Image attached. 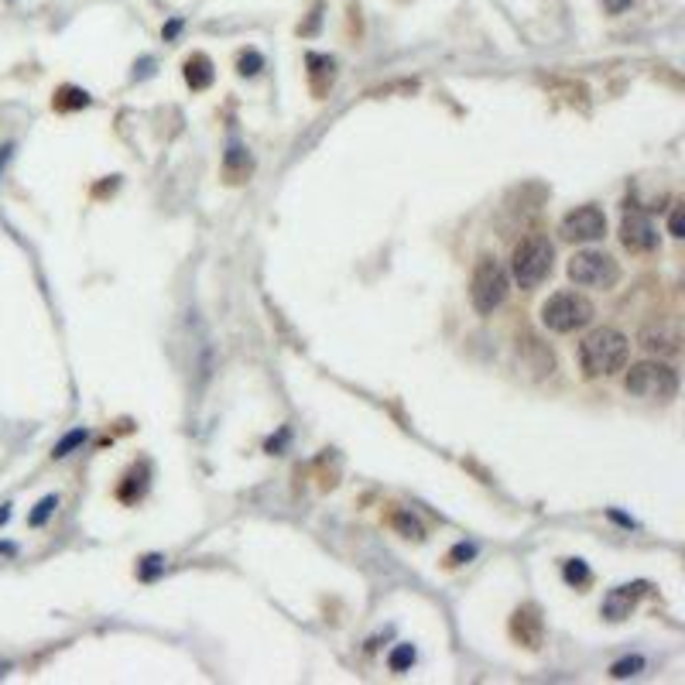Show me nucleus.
I'll return each mask as SVG.
<instances>
[{"instance_id":"nucleus-1","label":"nucleus","mask_w":685,"mask_h":685,"mask_svg":"<svg viewBox=\"0 0 685 685\" xmlns=\"http://www.w3.org/2000/svg\"><path fill=\"white\" fill-rule=\"evenodd\" d=\"M627 353H631V343L627 336L614 326H603V329H593L582 343H579V363L586 377H610L617 374L620 367L627 363Z\"/></svg>"},{"instance_id":"nucleus-2","label":"nucleus","mask_w":685,"mask_h":685,"mask_svg":"<svg viewBox=\"0 0 685 685\" xmlns=\"http://www.w3.org/2000/svg\"><path fill=\"white\" fill-rule=\"evenodd\" d=\"M623 387L644 401H672L679 394V374L662 360H641L627 370Z\"/></svg>"},{"instance_id":"nucleus-3","label":"nucleus","mask_w":685,"mask_h":685,"mask_svg":"<svg viewBox=\"0 0 685 685\" xmlns=\"http://www.w3.org/2000/svg\"><path fill=\"white\" fill-rule=\"evenodd\" d=\"M555 267V250L545 237H525L514 247L510 257V274L521 288H538Z\"/></svg>"},{"instance_id":"nucleus-4","label":"nucleus","mask_w":685,"mask_h":685,"mask_svg":"<svg viewBox=\"0 0 685 685\" xmlns=\"http://www.w3.org/2000/svg\"><path fill=\"white\" fill-rule=\"evenodd\" d=\"M593 315H597L593 302L586 295H579V291H555L552 298L541 305V322H545V329L552 332L582 329V326L593 322Z\"/></svg>"},{"instance_id":"nucleus-5","label":"nucleus","mask_w":685,"mask_h":685,"mask_svg":"<svg viewBox=\"0 0 685 685\" xmlns=\"http://www.w3.org/2000/svg\"><path fill=\"white\" fill-rule=\"evenodd\" d=\"M469 298H473V309L480 315H490L493 309L504 305V298H508V271L497 264L493 257H484L476 264L473 281H469Z\"/></svg>"},{"instance_id":"nucleus-6","label":"nucleus","mask_w":685,"mask_h":685,"mask_svg":"<svg viewBox=\"0 0 685 685\" xmlns=\"http://www.w3.org/2000/svg\"><path fill=\"white\" fill-rule=\"evenodd\" d=\"M569 278L579 288H614L620 281V267L610 254L603 250H579L569 261Z\"/></svg>"},{"instance_id":"nucleus-7","label":"nucleus","mask_w":685,"mask_h":685,"mask_svg":"<svg viewBox=\"0 0 685 685\" xmlns=\"http://www.w3.org/2000/svg\"><path fill=\"white\" fill-rule=\"evenodd\" d=\"M558 233H562V240H569V243H593L607 233V216H603V209H597V206H579V209H573L562 220Z\"/></svg>"},{"instance_id":"nucleus-8","label":"nucleus","mask_w":685,"mask_h":685,"mask_svg":"<svg viewBox=\"0 0 685 685\" xmlns=\"http://www.w3.org/2000/svg\"><path fill=\"white\" fill-rule=\"evenodd\" d=\"M620 243H623L627 250H634V254L655 250V247H658V230H655L651 216L641 213V209H627L623 220H620Z\"/></svg>"},{"instance_id":"nucleus-9","label":"nucleus","mask_w":685,"mask_h":685,"mask_svg":"<svg viewBox=\"0 0 685 685\" xmlns=\"http://www.w3.org/2000/svg\"><path fill=\"white\" fill-rule=\"evenodd\" d=\"M644 590H648V582H631V586H614L607 597H603V617L607 620H623L631 617V610H634V603L641 597Z\"/></svg>"},{"instance_id":"nucleus-10","label":"nucleus","mask_w":685,"mask_h":685,"mask_svg":"<svg viewBox=\"0 0 685 685\" xmlns=\"http://www.w3.org/2000/svg\"><path fill=\"white\" fill-rule=\"evenodd\" d=\"M641 343L651 350V353H679V343H682V332H679V322H672V319H658L655 326H648L641 336Z\"/></svg>"},{"instance_id":"nucleus-11","label":"nucleus","mask_w":685,"mask_h":685,"mask_svg":"<svg viewBox=\"0 0 685 685\" xmlns=\"http://www.w3.org/2000/svg\"><path fill=\"white\" fill-rule=\"evenodd\" d=\"M510 634H514L521 644H528V648H538V644H541V617H538V610H534V607L517 610L514 620H510Z\"/></svg>"},{"instance_id":"nucleus-12","label":"nucleus","mask_w":685,"mask_h":685,"mask_svg":"<svg viewBox=\"0 0 685 685\" xmlns=\"http://www.w3.org/2000/svg\"><path fill=\"white\" fill-rule=\"evenodd\" d=\"M185 83L192 89H206L213 83V62L206 59V55H192L189 62H185Z\"/></svg>"},{"instance_id":"nucleus-13","label":"nucleus","mask_w":685,"mask_h":685,"mask_svg":"<svg viewBox=\"0 0 685 685\" xmlns=\"http://www.w3.org/2000/svg\"><path fill=\"white\" fill-rule=\"evenodd\" d=\"M391 528L398 531L401 538H411V541H421L425 538V528H421V521L411 510H394L391 514Z\"/></svg>"},{"instance_id":"nucleus-14","label":"nucleus","mask_w":685,"mask_h":685,"mask_svg":"<svg viewBox=\"0 0 685 685\" xmlns=\"http://www.w3.org/2000/svg\"><path fill=\"white\" fill-rule=\"evenodd\" d=\"M250 172V158L243 151L240 144H230V151H226V178L230 182H243Z\"/></svg>"},{"instance_id":"nucleus-15","label":"nucleus","mask_w":685,"mask_h":685,"mask_svg":"<svg viewBox=\"0 0 685 685\" xmlns=\"http://www.w3.org/2000/svg\"><path fill=\"white\" fill-rule=\"evenodd\" d=\"M86 439H89V432H86V428H72L69 435H62V443H59V445H55V449H52V456H55V459H66L69 452H76V449H79V445L86 443Z\"/></svg>"},{"instance_id":"nucleus-16","label":"nucleus","mask_w":685,"mask_h":685,"mask_svg":"<svg viewBox=\"0 0 685 685\" xmlns=\"http://www.w3.org/2000/svg\"><path fill=\"white\" fill-rule=\"evenodd\" d=\"M55 508H59V497H42V500L35 504V510L28 514V525H31V528H42L45 521L55 514Z\"/></svg>"},{"instance_id":"nucleus-17","label":"nucleus","mask_w":685,"mask_h":685,"mask_svg":"<svg viewBox=\"0 0 685 685\" xmlns=\"http://www.w3.org/2000/svg\"><path fill=\"white\" fill-rule=\"evenodd\" d=\"M86 103H89V93L72 89V86H66L59 96H55V107H59V110H76V107H86Z\"/></svg>"},{"instance_id":"nucleus-18","label":"nucleus","mask_w":685,"mask_h":685,"mask_svg":"<svg viewBox=\"0 0 685 685\" xmlns=\"http://www.w3.org/2000/svg\"><path fill=\"white\" fill-rule=\"evenodd\" d=\"M562 573H566V582H569V586H575V590L590 582V569H586V562H582V558H569Z\"/></svg>"},{"instance_id":"nucleus-19","label":"nucleus","mask_w":685,"mask_h":685,"mask_svg":"<svg viewBox=\"0 0 685 685\" xmlns=\"http://www.w3.org/2000/svg\"><path fill=\"white\" fill-rule=\"evenodd\" d=\"M387 664H391V672H408V668L415 664V648H411V644H398V648L391 651Z\"/></svg>"},{"instance_id":"nucleus-20","label":"nucleus","mask_w":685,"mask_h":685,"mask_svg":"<svg viewBox=\"0 0 685 685\" xmlns=\"http://www.w3.org/2000/svg\"><path fill=\"white\" fill-rule=\"evenodd\" d=\"M641 668H644V658H638V655H634V658H623V662L614 664V679H627V675H638Z\"/></svg>"},{"instance_id":"nucleus-21","label":"nucleus","mask_w":685,"mask_h":685,"mask_svg":"<svg viewBox=\"0 0 685 685\" xmlns=\"http://www.w3.org/2000/svg\"><path fill=\"white\" fill-rule=\"evenodd\" d=\"M161 569H165V558H161V555H148V558L141 562L137 575H141V579H155V575L161 573Z\"/></svg>"},{"instance_id":"nucleus-22","label":"nucleus","mask_w":685,"mask_h":685,"mask_svg":"<svg viewBox=\"0 0 685 685\" xmlns=\"http://www.w3.org/2000/svg\"><path fill=\"white\" fill-rule=\"evenodd\" d=\"M476 555V545H466V541H459L452 552H449V566H463V562H469Z\"/></svg>"},{"instance_id":"nucleus-23","label":"nucleus","mask_w":685,"mask_h":685,"mask_svg":"<svg viewBox=\"0 0 685 685\" xmlns=\"http://www.w3.org/2000/svg\"><path fill=\"white\" fill-rule=\"evenodd\" d=\"M261 66H264V59H261L257 52H243L240 55V76H254Z\"/></svg>"},{"instance_id":"nucleus-24","label":"nucleus","mask_w":685,"mask_h":685,"mask_svg":"<svg viewBox=\"0 0 685 685\" xmlns=\"http://www.w3.org/2000/svg\"><path fill=\"white\" fill-rule=\"evenodd\" d=\"M668 230H672V237H682V233H685L682 206H675V209H672V220H668Z\"/></svg>"},{"instance_id":"nucleus-25","label":"nucleus","mask_w":685,"mask_h":685,"mask_svg":"<svg viewBox=\"0 0 685 685\" xmlns=\"http://www.w3.org/2000/svg\"><path fill=\"white\" fill-rule=\"evenodd\" d=\"M631 4H634V0H603V11H607V14H623Z\"/></svg>"},{"instance_id":"nucleus-26","label":"nucleus","mask_w":685,"mask_h":685,"mask_svg":"<svg viewBox=\"0 0 685 685\" xmlns=\"http://www.w3.org/2000/svg\"><path fill=\"white\" fill-rule=\"evenodd\" d=\"M178 28H182V24H178V21H172V24H168V28H165V35H168V38H175V35H178Z\"/></svg>"},{"instance_id":"nucleus-27","label":"nucleus","mask_w":685,"mask_h":685,"mask_svg":"<svg viewBox=\"0 0 685 685\" xmlns=\"http://www.w3.org/2000/svg\"><path fill=\"white\" fill-rule=\"evenodd\" d=\"M7 517H11V510H7V508H0V525H4Z\"/></svg>"}]
</instances>
